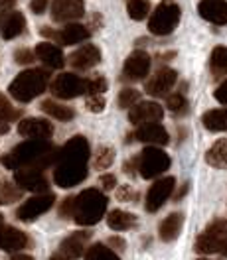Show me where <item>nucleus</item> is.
<instances>
[{
    "label": "nucleus",
    "mask_w": 227,
    "mask_h": 260,
    "mask_svg": "<svg viewBox=\"0 0 227 260\" xmlns=\"http://www.w3.org/2000/svg\"><path fill=\"white\" fill-rule=\"evenodd\" d=\"M91 156V148L85 136H73L58 152L53 181L58 187H75L87 178V164Z\"/></svg>",
    "instance_id": "1"
},
{
    "label": "nucleus",
    "mask_w": 227,
    "mask_h": 260,
    "mask_svg": "<svg viewBox=\"0 0 227 260\" xmlns=\"http://www.w3.org/2000/svg\"><path fill=\"white\" fill-rule=\"evenodd\" d=\"M60 148H55L49 140H26L14 146L10 152L2 154L0 164L6 170H46L58 160Z\"/></svg>",
    "instance_id": "2"
},
{
    "label": "nucleus",
    "mask_w": 227,
    "mask_h": 260,
    "mask_svg": "<svg viewBox=\"0 0 227 260\" xmlns=\"http://www.w3.org/2000/svg\"><path fill=\"white\" fill-rule=\"evenodd\" d=\"M107 195L101 189H83L81 193L73 197V215L71 219L81 227H93L107 213Z\"/></svg>",
    "instance_id": "3"
},
{
    "label": "nucleus",
    "mask_w": 227,
    "mask_h": 260,
    "mask_svg": "<svg viewBox=\"0 0 227 260\" xmlns=\"http://www.w3.org/2000/svg\"><path fill=\"white\" fill-rule=\"evenodd\" d=\"M49 83V71L42 67H34L26 69L22 73H18L16 79L10 83L8 93L10 97L18 103H30L36 97H40Z\"/></svg>",
    "instance_id": "4"
},
{
    "label": "nucleus",
    "mask_w": 227,
    "mask_h": 260,
    "mask_svg": "<svg viewBox=\"0 0 227 260\" xmlns=\"http://www.w3.org/2000/svg\"><path fill=\"white\" fill-rule=\"evenodd\" d=\"M194 250L197 254H221L227 256V221L215 219L211 221L204 233L195 239Z\"/></svg>",
    "instance_id": "5"
},
{
    "label": "nucleus",
    "mask_w": 227,
    "mask_h": 260,
    "mask_svg": "<svg viewBox=\"0 0 227 260\" xmlns=\"http://www.w3.org/2000/svg\"><path fill=\"white\" fill-rule=\"evenodd\" d=\"M180 16H182V10L176 2L162 0L148 18V30L154 36H168L178 28Z\"/></svg>",
    "instance_id": "6"
},
{
    "label": "nucleus",
    "mask_w": 227,
    "mask_h": 260,
    "mask_svg": "<svg viewBox=\"0 0 227 260\" xmlns=\"http://www.w3.org/2000/svg\"><path fill=\"white\" fill-rule=\"evenodd\" d=\"M170 168V156L158 146H148L138 154V172L145 179L160 178Z\"/></svg>",
    "instance_id": "7"
},
{
    "label": "nucleus",
    "mask_w": 227,
    "mask_h": 260,
    "mask_svg": "<svg viewBox=\"0 0 227 260\" xmlns=\"http://www.w3.org/2000/svg\"><path fill=\"white\" fill-rule=\"evenodd\" d=\"M53 205H55V195L53 193L48 191V193L34 195L30 199H26V201L16 209L18 221H22V223H32L40 215L48 213Z\"/></svg>",
    "instance_id": "8"
},
{
    "label": "nucleus",
    "mask_w": 227,
    "mask_h": 260,
    "mask_svg": "<svg viewBox=\"0 0 227 260\" xmlns=\"http://www.w3.org/2000/svg\"><path fill=\"white\" fill-rule=\"evenodd\" d=\"M176 189V179L172 176H166V178L156 179L148 191H146V201H145V207L148 213H156L164 203L170 199V195L174 193Z\"/></svg>",
    "instance_id": "9"
},
{
    "label": "nucleus",
    "mask_w": 227,
    "mask_h": 260,
    "mask_svg": "<svg viewBox=\"0 0 227 260\" xmlns=\"http://www.w3.org/2000/svg\"><path fill=\"white\" fill-rule=\"evenodd\" d=\"M40 34H42L44 38H48V40H53L55 44H62V46H73V44H81V42H85L91 32H89V28H87V26L71 22V24H65V28L58 30V32H53L51 28L44 26V28L40 30Z\"/></svg>",
    "instance_id": "10"
},
{
    "label": "nucleus",
    "mask_w": 227,
    "mask_h": 260,
    "mask_svg": "<svg viewBox=\"0 0 227 260\" xmlns=\"http://www.w3.org/2000/svg\"><path fill=\"white\" fill-rule=\"evenodd\" d=\"M51 93L55 99H75L85 93V79L75 73H60L51 81Z\"/></svg>",
    "instance_id": "11"
},
{
    "label": "nucleus",
    "mask_w": 227,
    "mask_h": 260,
    "mask_svg": "<svg viewBox=\"0 0 227 260\" xmlns=\"http://www.w3.org/2000/svg\"><path fill=\"white\" fill-rule=\"evenodd\" d=\"M89 239H91V233L89 231H75V233H71L69 237H65L64 241H62L55 254L64 260L81 258V256H85V252H87Z\"/></svg>",
    "instance_id": "12"
},
{
    "label": "nucleus",
    "mask_w": 227,
    "mask_h": 260,
    "mask_svg": "<svg viewBox=\"0 0 227 260\" xmlns=\"http://www.w3.org/2000/svg\"><path fill=\"white\" fill-rule=\"evenodd\" d=\"M14 183L22 191H34V193H48V178L44 170H16L14 172Z\"/></svg>",
    "instance_id": "13"
},
{
    "label": "nucleus",
    "mask_w": 227,
    "mask_h": 260,
    "mask_svg": "<svg viewBox=\"0 0 227 260\" xmlns=\"http://www.w3.org/2000/svg\"><path fill=\"white\" fill-rule=\"evenodd\" d=\"M150 65H152L150 55L146 51H143V49H136V51H132L129 57L125 59L123 77L127 81H140V79H145L146 75L150 73Z\"/></svg>",
    "instance_id": "14"
},
{
    "label": "nucleus",
    "mask_w": 227,
    "mask_h": 260,
    "mask_svg": "<svg viewBox=\"0 0 227 260\" xmlns=\"http://www.w3.org/2000/svg\"><path fill=\"white\" fill-rule=\"evenodd\" d=\"M85 16L83 0H53L51 2V20L60 24H71L73 20Z\"/></svg>",
    "instance_id": "15"
},
{
    "label": "nucleus",
    "mask_w": 227,
    "mask_h": 260,
    "mask_svg": "<svg viewBox=\"0 0 227 260\" xmlns=\"http://www.w3.org/2000/svg\"><path fill=\"white\" fill-rule=\"evenodd\" d=\"M18 134L28 140H49L53 136V124L46 118L28 116L18 122Z\"/></svg>",
    "instance_id": "16"
},
{
    "label": "nucleus",
    "mask_w": 227,
    "mask_h": 260,
    "mask_svg": "<svg viewBox=\"0 0 227 260\" xmlns=\"http://www.w3.org/2000/svg\"><path fill=\"white\" fill-rule=\"evenodd\" d=\"M178 81V73L172 67H162L158 69L145 85V91L150 97H164L166 93L172 91V87Z\"/></svg>",
    "instance_id": "17"
},
{
    "label": "nucleus",
    "mask_w": 227,
    "mask_h": 260,
    "mask_svg": "<svg viewBox=\"0 0 227 260\" xmlns=\"http://www.w3.org/2000/svg\"><path fill=\"white\" fill-rule=\"evenodd\" d=\"M162 116L164 109L154 101H140L132 109H129V120L136 126L148 124V122H160Z\"/></svg>",
    "instance_id": "18"
},
{
    "label": "nucleus",
    "mask_w": 227,
    "mask_h": 260,
    "mask_svg": "<svg viewBox=\"0 0 227 260\" xmlns=\"http://www.w3.org/2000/svg\"><path fill=\"white\" fill-rule=\"evenodd\" d=\"M138 142H145V144H152V146H164L170 142V136H168V130L164 128L162 124L158 122H148V124H140L138 128L134 130L132 134Z\"/></svg>",
    "instance_id": "19"
},
{
    "label": "nucleus",
    "mask_w": 227,
    "mask_h": 260,
    "mask_svg": "<svg viewBox=\"0 0 227 260\" xmlns=\"http://www.w3.org/2000/svg\"><path fill=\"white\" fill-rule=\"evenodd\" d=\"M26 30V18L22 12L8 10L0 12V36L2 40H14Z\"/></svg>",
    "instance_id": "20"
},
{
    "label": "nucleus",
    "mask_w": 227,
    "mask_h": 260,
    "mask_svg": "<svg viewBox=\"0 0 227 260\" xmlns=\"http://www.w3.org/2000/svg\"><path fill=\"white\" fill-rule=\"evenodd\" d=\"M197 14L215 26L227 24V0H202L197 4Z\"/></svg>",
    "instance_id": "21"
},
{
    "label": "nucleus",
    "mask_w": 227,
    "mask_h": 260,
    "mask_svg": "<svg viewBox=\"0 0 227 260\" xmlns=\"http://www.w3.org/2000/svg\"><path fill=\"white\" fill-rule=\"evenodd\" d=\"M30 246V237L16 227H0V248L6 252H16Z\"/></svg>",
    "instance_id": "22"
},
{
    "label": "nucleus",
    "mask_w": 227,
    "mask_h": 260,
    "mask_svg": "<svg viewBox=\"0 0 227 260\" xmlns=\"http://www.w3.org/2000/svg\"><path fill=\"white\" fill-rule=\"evenodd\" d=\"M36 57L49 69H62L65 65V55L62 48H58L51 42H42L36 46Z\"/></svg>",
    "instance_id": "23"
},
{
    "label": "nucleus",
    "mask_w": 227,
    "mask_h": 260,
    "mask_svg": "<svg viewBox=\"0 0 227 260\" xmlns=\"http://www.w3.org/2000/svg\"><path fill=\"white\" fill-rule=\"evenodd\" d=\"M99 61H101V51H99L97 46H91V44L83 46V48H79L69 55V63L77 71H87V69L95 67Z\"/></svg>",
    "instance_id": "24"
},
{
    "label": "nucleus",
    "mask_w": 227,
    "mask_h": 260,
    "mask_svg": "<svg viewBox=\"0 0 227 260\" xmlns=\"http://www.w3.org/2000/svg\"><path fill=\"white\" fill-rule=\"evenodd\" d=\"M182 225H184V215L182 213H170L158 227V237L162 239L164 243H172L176 241L182 231Z\"/></svg>",
    "instance_id": "25"
},
{
    "label": "nucleus",
    "mask_w": 227,
    "mask_h": 260,
    "mask_svg": "<svg viewBox=\"0 0 227 260\" xmlns=\"http://www.w3.org/2000/svg\"><path fill=\"white\" fill-rule=\"evenodd\" d=\"M42 111L48 116H51V118H55V120H62V122H69V120L75 118V111L71 107L62 105V103H58L53 99H46L42 103Z\"/></svg>",
    "instance_id": "26"
},
{
    "label": "nucleus",
    "mask_w": 227,
    "mask_h": 260,
    "mask_svg": "<svg viewBox=\"0 0 227 260\" xmlns=\"http://www.w3.org/2000/svg\"><path fill=\"white\" fill-rule=\"evenodd\" d=\"M107 225L113 231L123 233V231H129L136 225V217L129 211H123V209H113L107 215Z\"/></svg>",
    "instance_id": "27"
},
{
    "label": "nucleus",
    "mask_w": 227,
    "mask_h": 260,
    "mask_svg": "<svg viewBox=\"0 0 227 260\" xmlns=\"http://www.w3.org/2000/svg\"><path fill=\"white\" fill-rule=\"evenodd\" d=\"M202 124L211 132H227V109H211L204 113Z\"/></svg>",
    "instance_id": "28"
},
{
    "label": "nucleus",
    "mask_w": 227,
    "mask_h": 260,
    "mask_svg": "<svg viewBox=\"0 0 227 260\" xmlns=\"http://www.w3.org/2000/svg\"><path fill=\"white\" fill-rule=\"evenodd\" d=\"M210 71L213 77H227V48L225 46H217L211 51L210 57Z\"/></svg>",
    "instance_id": "29"
},
{
    "label": "nucleus",
    "mask_w": 227,
    "mask_h": 260,
    "mask_svg": "<svg viewBox=\"0 0 227 260\" xmlns=\"http://www.w3.org/2000/svg\"><path fill=\"white\" fill-rule=\"evenodd\" d=\"M206 162L210 164L211 168H227V138L217 140L206 152Z\"/></svg>",
    "instance_id": "30"
},
{
    "label": "nucleus",
    "mask_w": 227,
    "mask_h": 260,
    "mask_svg": "<svg viewBox=\"0 0 227 260\" xmlns=\"http://www.w3.org/2000/svg\"><path fill=\"white\" fill-rule=\"evenodd\" d=\"M85 260H121V258H119V254L115 252L113 248H109L107 244L103 243H97L87 248Z\"/></svg>",
    "instance_id": "31"
},
{
    "label": "nucleus",
    "mask_w": 227,
    "mask_h": 260,
    "mask_svg": "<svg viewBox=\"0 0 227 260\" xmlns=\"http://www.w3.org/2000/svg\"><path fill=\"white\" fill-rule=\"evenodd\" d=\"M18 111L10 105V101L0 93V132L8 130V122H12L14 118H18Z\"/></svg>",
    "instance_id": "32"
},
{
    "label": "nucleus",
    "mask_w": 227,
    "mask_h": 260,
    "mask_svg": "<svg viewBox=\"0 0 227 260\" xmlns=\"http://www.w3.org/2000/svg\"><path fill=\"white\" fill-rule=\"evenodd\" d=\"M127 12L132 20H145L150 14V0H127Z\"/></svg>",
    "instance_id": "33"
},
{
    "label": "nucleus",
    "mask_w": 227,
    "mask_h": 260,
    "mask_svg": "<svg viewBox=\"0 0 227 260\" xmlns=\"http://www.w3.org/2000/svg\"><path fill=\"white\" fill-rule=\"evenodd\" d=\"M107 89H109V83H107V79L103 75H93V77L85 79V93H87V97L103 95Z\"/></svg>",
    "instance_id": "34"
},
{
    "label": "nucleus",
    "mask_w": 227,
    "mask_h": 260,
    "mask_svg": "<svg viewBox=\"0 0 227 260\" xmlns=\"http://www.w3.org/2000/svg\"><path fill=\"white\" fill-rule=\"evenodd\" d=\"M115 162V150L111 146H101L95 154V160H93V166L97 170H109Z\"/></svg>",
    "instance_id": "35"
},
{
    "label": "nucleus",
    "mask_w": 227,
    "mask_h": 260,
    "mask_svg": "<svg viewBox=\"0 0 227 260\" xmlns=\"http://www.w3.org/2000/svg\"><path fill=\"white\" fill-rule=\"evenodd\" d=\"M22 197V189L14 183H2L0 185V205L14 203Z\"/></svg>",
    "instance_id": "36"
},
{
    "label": "nucleus",
    "mask_w": 227,
    "mask_h": 260,
    "mask_svg": "<svg viewBox=\"0 0 227 260\" xmlns=\"http://www.w3.org/2000/svg\"><path fill=\"white\" fill-rule=\"evenodd\" d=\"M119 107L121 109H132L136 103H140V93L136 89H123L119 93V99H117Z\"/></svg>",
    "instance_id": "37"
},
{
    "label": "nucleus",
    "mask_w": 227,
    "mask_h": 260,
    "mask_svg": "<svg viewBox=\"0 0 227 260\" xmlns=\"http://www.w3.org/2000/svg\"><path fill=\"white\" fill-rule=\"evenodd\" d=\"M166 107L176 114H182L188 111V101L184 97V93H172L170 97L166 99Z\"/></svg>",
    "instance_id": "38"
},
{
    "label": "nucleus",
    "mask_w": 227,
    "mask_h": 260,
    "mask_svg": "<svg viewBox=\"0 0 227 260\" xmlns=\"http://www.w3.org/2000/svg\"><path fill=\"white\" fill-rule=\"evenodd\" d=\"M34 59H36V53H32L30 49L20 48L14 51V61H16L18 65H30Z\"/></svg>",
    "instance_id": "39"
},
{
    "label": "nucleus",
    "mask_w": 227,
    "mask_h": 260,
    "mask_svg": "<svg viewBox=\"0 0 227 260\" xmlns=\"http://www.w3.org/2000/svg\"><path fill=\"white\" fill-rule=\"evenodd\" d=\"M87 109L91 113H101L105 109V97L103 95H93V97H87Z\"/></svg>",
    "instance_id": "40"
},
{
    "label": "nucleus",
    "mask_w": 227,
    "mask_h": 260,
    "mask_svg": "<svg viewBox=\"0 0 227 260\" xmlns=\"http://www.w3.org/2000/svg\"><path fill=\"white\" fill-rule=\"evenodd\" d=\"M117 197H119V201H136L138 193L130 185H121L119 191H117Z\"/></svg>",
    "instance_id": "41"
},
{
    "label": "nucleus",
    "mask_w": 227,
    "mask_h": 260,
    "mask_svg": "<svg viewBox=\"0 0 227 260\" xmlns=\"http://www.w3.org/2000/svg\"><path fill=\"white\" fill-rule=\"evenodd\" d=\"M73 197H75V195L65 197L64 201L60 203V217H64V219H71V215H73Z\"/></svg>",
    "instance_id": "42"
},
{
    "label": "nucleus",
    "mask_w": 227,
    "mask_h": 260,
    "mask_svg": "<svg viewBox=\"0 0 227 260\" xmlns=\"http://www.w3.org/2000/svg\"><path fill=\"white\" fill-rule=\"evenodd\" d=\"M99 185L103 187V189H115L117 187V178H115L113 174H105V176H101V179H99Z\"/></svg>",
    "instance_id": "43"
},
{
    "label": "nucleus",
    "mask_w": 227,
    "mask_h": 260,
    "mask_svg": "<svg viewBox=\"0 0 227 260\" xmlns=\"http://www.w3.org/2000/svg\"><path fill=\"white\" fill-rule=\"evenodd\" d=\"M123 172H125L127 176H134V174L138 172V156H134V158L127 160L125 166H123Z\"/></svg>",
    "instance_id": "44"
},
{
    "label": "nucleus",
    "mask_w": 227,
    "mask_h": 260,
    "mask_svg": "<svg viewBox=\"0 0 227 260\" xmlns=\"http://www.w3.org/2000/svg\"><path fill=\"white\" fill-rule=\"evenodd\" d=\"M213 97L217 103H221V105H227V79L217 89H215V93H213Z\"/></svg>",
    "instance_id": "45"
},
{
    "label": "nucleus",
    "mask_w": 227,
    "mask_h": 260,
    "mask_svg": "<svg viewBox=\"0 0 227 260\" xmlns=\"http://www.w3.org/2000/svg\"><path fill=\"white\" fill-rule=\"evenodd\" d=\"M107 246H109V248H113V250H125L127 243H125L121 237H111V239H109V243H107Z\"/></svg>",
    "instance_id": "46"
},
{
    "label": "nucleus",
    "mask_w": 227,
    "mask_h": 260,
    "mask_svg": "<svg viewBox=\"0 0 227 260\" xmlns=\"http://www.w3.org/2000/svg\"><path fill=\"white\" fill-rule=\"evenodd\" d=\"M30 8H32V12H36V14H42L48 8V0H32Z\"/></svg>",
    "instance_id": "47"
},
{
    "label": "nucleus",
    "mask_w": 227,
    "mask_h": 260,
    "mask_svg": "<svg viewBox=\"0 0 227 260\" xmlns=\"http://www.w3.org/2000/svg\"><path fill=\"white\" fill-rule=\"evenodd\" d=\"M14 4H16V0H0V12H8Z\"/></svg>",
    "instance_id": "48"
},
{
    "label": "nucleus",
    "mask_w": 227,
    "mask_h": 260,
    "mask_svg": "<svg viewBox=\"0 0 227 260\" xmlns=\"http://www.w3.org/2000/svg\"><path fill=\"white\" fill-rule=\"evenodd\" d=\"M188 189H190V183H184V185H182V189H180L178 193L174 195V199H182L184 195L188 193Z\"/></svg>",
    "instance_id": "49"
},
{
    "label": "nucleus",
    "mask_w": 227,
    "mask_h": 260,
    "mask_svg": "<svg viewBox=\"0 0 227 260\" xmlns=\"http://www.w3.org/2000/svg\"><path fill=\"white\" fill-rule=\"evenodd\" d=\"M10 260H34V256H30V254H24V252H22V254H14Z\"/></svg>",
    "instance_id": "50"
},
{
    "label": "nucleus",
    "mask_w": 227,
    "mask_h": 260,
    "mask_svg": "<svg viewBox=\"0 0 227 260\" xmlns=\"http://www.w3.org/2000/svg\"><path fill=\"white\" fill-rule=\"evenodd\" d=\"M2 223H4V217H2V213H0V227H2Z\"/></svg>",
    "instance_id": "51"
},
{
    "label": "nucleus",
    "mask_w": 227,
    "mask_h": 260,
    "mask_svg": "<svg viewBox=\"0 0 227 260\" xmlns=\"http://www.w3.org/2000/svg\"><path fill=\"white\" fill-rule=\"evenodd\" d=\"M197 260H211V258H197Z\"/></svg>",
    "instance_id": "52"
}]
</instances>
